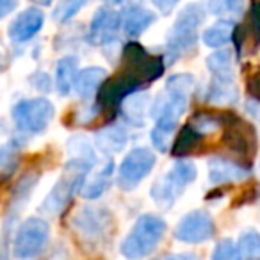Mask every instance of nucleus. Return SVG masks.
Masks as SVG:
<instances>
[{
    "label": "nucleus",
    "mask_w": 260,
    "mask_h": 260,
    "mask_svg": "<svg viewBox=\"0 0 260 260\" xmlns=\"http://www.w3.org/2000/svg\"><path fill=\"white\" fill-rule=\"evenodd\" d=\"M126 145V132L121 126H107L96 134V146L105 153H118Z\"/></svg>",
    "instance_id": "23"
},
{
    "label": "nucleus",
    "mask_w": 260,
    "mask_h": 260,
    "mask_svg": "<svg viewBox=\"0 0 260 260\" xmlns=\"http://www.w3.org/2000/svg\"><path fill=\"white\" fill-rule=\"evenodd\" d=\"M216 234V224L210 214L205 210H194L189 212L180 219V223L175 228V237L187 244H202Z\"/></svg>",
    "instance_id": "13"
},
{
    "label": "nucleus",
    "mask_w": 260,
    "mask_h": 260,
    "mask_svg": "<svg viewBox=\"0 0 260 260\" xmlns=\"http://www.w3.org/2000/svg\"><path fill=\"white\" fill-rule=\"evenodd\" d=\"M112 170H114V164L109 162L107 166H105V170H102L100 173L93 178V180L87 182V184L84 185V196L89 198V200H93V198H98V196L104 194L105 189H107L109 184H111Z\"/></svg>",
    "instance_id": "26"
},
{
    "label": "nucleus",
    "mask_w": 260,
    "mask_h": 260,
    "mask_svg": "<svg viewBox=\"0 0 260 260\" xmlns=\"http://www.w3.org/2000/svg\"><path fill=\"white\" fill-rule=\"evenodd\" d=\"M249 177L248 168L237 164L234 160L216 157L209 162V178L214 185L232 184V182H241Z\"/></svg>",
    "instance_id": "17"
},
{
    "label": "nucleus",
    "mask_w": 260,
    "mask_h": 260,
    "mask_svg": "<svg viewBox=\"0 0 260 260\" xmlns=\"http://www.w3.org/2000/svg\"><path fill=\"white\" fill-rule=\"evenodd\" d=\"M155 260H198L192 253H178V255H164Z\"/></svg>",
    "instance_id": "35"
},
{
    "label": "nucleus",
    "mask_w": 260,
    "mask_h": 260,
    "mask_svg": "<svg viewBox=\"0 0 260 260\" xmlns=\"http://www.w3.org/2000/svg\"><path fill=\"white\" fill-rule=\"evenodd\" d=\"M251 40L255 48L260 47V2H253L249 6L248 16H246V22L242 25L235 27L234 40L237 45V52L242 50V45L244 41Z\"/></svg>",
    "instance_id": "19"
},
{
    "label": "nucleus",
    "mask_w": 260,
    "mask_h": 260,
    "mask_svg": "<svg viewBox=\"0 0 260 260\" xmlns=\"http://www.w3.org/2000/svg\"><path fill=\"white\" fill-rule=\"evenodd\" d=\"M237 248L241 260H260V234L255 230L242 232Z\"/></svg>",
    "instance_id": "25"
},
{
    "label": "nucleus",
    "mask_w": 260,
    "mask_h": 260,
    "mask_svg": "<svg viewBox=\"0 0 260 260\" xmlns=\"http://www.w3.org/2000/svg\"><path fill=\"white\" fill-rule=\"evenodd\" d=\"M79 77V59L73 55H66L55 66V87L61 94H68L72 87H75Z\"/></svg>",
    "instance_id": "21"
},
{
    "label": "nucleus",
    "mask_w": 260,
    "mask_h": 260,
    "mask_svg": "<svg viewBox=\"0 0 260 260\" xmlns=\"http://www.w3.org/2000/svg\"><path fill=\"white\" fill-rule=\"evenodd\" d=\"M203 136L198 128H196L192 123L182 126L180 132H178L177 139L173 143V148H171V155L173 157H187L189 153H192L202 143Z\"/></svg>",
    "instance_id": "22"
},
{
    "label": "nucleus",
    "mask_w": 260,
    "mask_h": 260,
    "mask_svg": "<svg viewBox=\"0 0 260 260\" xmlns=\"http://www.w3.org/2000/svg\"><path fill=\"white\" fill-rule=\"evenodd\" d=\"M119 27H121V11H116L109 6H102L91 20L87 41L91 45L111 43L116 38Z\"/></svg>",
    "instance_id": "14"
},
{
    "label": "nucleus",
    "mask_w": 260,
    "mask_h": 260,
    "mask_svg": "<svg viewBox=\"0 0 260 260\" xmlns=\"http://www.w3.org/2000/svg\"><path fill=\"white\" fill-rule=\"evenodd\" d=\"M9 162H11L13 170H15L16 164H18V150L13 145H6L4 148H2V171H4L6 177L9 175Z\"/></svg>",
    "instance_id": "32"
},
{
    "label": "nucleus",
    "mask_w": 260,
    "mask_h": 260,
    "mask_svg": "<svg viewBox=\"0 0 260 260\" xmlns=\"http://www.w3.org/2000/svg\"><path fill=\"white\" fill-rule=\"evenodd\" d=\"M48 237H50V228L47 221L41 217H29L16 232L13 241V255L20 260L34 258L43 251Z\"/></svg>",
    "instance_id": "8"
},
{
    "label": "nucleus",
    "mask_w": 260,
    "mask_h": 260,
    "mask_svg": "<svg viewBox=\"0 0 260 260\" xmlns=\"http://www.w3.org/2000/svg\"><path fill=\"white\" fill-rule=\"evenodd\" d=\"M212 260H241L239 248L230 239H224V241L217 242L216 249L212 253Z\"/></svg>",
    "instance_id": "30"
},
{
    "label": "nucleus",
    "mask_w": 260,
    "mask_h": 260,
    "mask_svg": "<svg viewBox=\"0 0 260 260\" xmlns=\"http://www.w3.org/2000/svg\"><path fill=\"white\" fill-rule=\"evenodd\" d=\"M45 23L43 11L38 8H29L23 13H20L15 18V22L9 27V38L16 43H23L34 38Z\"/></svg>",
    "instance_id": "15"
},
{
    "label": "nucleus",
    "mask_w": 260,
    "mask_h": 260,
    "mask_svg": "<svg viewBox=\"0 0 260 260\" xmlns=\"http://www.w3.org/2000/svg\"><path fill=\"white\" fill-rule=\"evenodd\" d=\"M223 141L230 152L246 157V159L255 155L258 148V138H256L255 128L235 114H226Z\"/></svg>",
    "instance_id": "10"
},
{
    "label": "nucleus",
    "mask_w": 260,
    "mask_h": 260,
    "mask_svg": "<svg viewBox=\"0 0 260 260\" xmlns=\"http://www.w3.org/2000/svg\"><path fill=\"white\" fill-rule=\"evenodd\" d=\"M157 16L141 4H128L121 11V27L128 38H138L155 22Z\"/></svg>",
    "instance_id": "16"
},
{
    "label": "nucleus",
    "mask_w": 260,
    "mask_h": 260,
    "mask_svg": "<svg viewBox=\"0 0 260 260\" xmlns=\"http://www.w3.org/2000/svg\"><path fill=\"white\" fill-rule=\"evenodd\" d=\"M207 66H209L212 75H223V73H234L232 70V54L228 50L214 52L209 59H207Z\"/></svg>",
    "instance_id": "28"
},
{
    "label": "nucleus",
    "mask_w": 260,
    "mask_h": 260,
    "mask_svg": "<svg viewBox=\"0 0 260 260\" xmlns=\"http://www.w3.org/2000/svg\"><path fill=\"white\" fill-rule=\"evenodd\" d=\"M207 102L216 105H228L235 104L239 98L237 87H235L234 73H226V75H212V82L207 87L205 94Z\"/></svg>",
    "instance_id": "18"
},
{
    "label": "nucleus",
    "mask_w": 260,
    "mask_h": 260,
    "mask_svg": "<svg viewBox=\"0 0 260 260\" xmlns=\"http://www.w3.org/2000/svg\"><path fill=\"white\" fill-rule=\"evenodd\" d=\"M155 155L148 148H134L123 159L118 173V184L123 189H134L145 180L155 166Z\"/></svg>",
    "instance_id": "12"
},
{
    "label": "nucleus",
    "mask_w": 260,
    "mask_h": 260,
    "mask_svg": "<svg viewBox=\"0 0 260 260\" xmlns=\"http://www.w3.org/2000/svg\"><path fill=\"white\" fill-rule=\"evenodd\" d=\"M16 2H8V0H0V16H8L9 9H15Z\"/></svg>",
    "instance_id": "36"
},
{
    "label": "nucleus",
    "mask_w": 260,
    "mask_h": 260,
    "mask_svg": "<svg viewBox=\"0 0 260 260\" xmlns=\"http://www.w3.org/2000/svg\"><path fill=\"white\" fill-rule=\"evenodd\" d=\"M105 80H107V72L104 68L91 66V68H86L79 73L73 89H75V93L80 98H89L93 93L100 91V87L104 86Z\"/></svg>",
    "instance_id": "20"
},
{
    "label": "nucleus",
    "mask_w": 260,
    "mask_h": 260,
    "mask_svg": "<svg viewBox=\"0 0 260 260\" xmlns=\"http://www.w3.org/2000/svg\"><path fill=\"white\" fill-rule=\"evenodd\" d=\"M86 6V2H62V4H57L54 13V18L57 22H68L70 18L77 15L79 9H82Z\"/></svg>",
    "instance_id": "31"
},
{
    "label": "nucleus",
    "mask_w": 260,
    "mask_h": 260,
    "mask_svg": "<svg viewBox=\"0 0 260 260\" xmlns=\"http://www.w3.org/2000/svg\"><path fill=\"white\" fill-rule=\"evenodd\" d=\"M143 84L136 80L134 77L126 75L123 72L116 73L114 77L105 80L104 86L98 91V111H116L126 98L136 94V91Z\"/></svg>",
    "instance_id": "11"
},
{
    "label": "nucleus",
    "mask_w": 260,
    "mask_h": 260,
    "mask_svg": "<svg viewBox=\"0 0 260 260\" xmlns=\"http://www.w3.org/2000/svg\"><path fill=\"white\" fill-rule=\"evenodd\" d=\"M70 152H72L73 159H84L93 164L96 162L94 152L91 150V146L87 145V141L84 138H73L72 141H70Z\"/></svg>",
    "instance_id": "29"
},
{
    "label": "nucleus",
    "mask_w": 260,
    "mask_h": 260,
    "mask_svg": "<svg viewBox=\"0 0 260 260\" xmlns=\"http://www.w3.org/2000/svg\"><path fill=\"white\" fill-rule=\"evenodd\" d=\"M166 234V223L159 216L145 214L136 221L134 228L121 242V253L128 260H139L148 256L159 246Z\"/></svg>",
    "instance_id": "4"
},
{
    "label": "nucleus",
    "mask_w": 260,
    "mask_h": 260,
    "mask_svg": "<svg viewBox=\"0 0 260 260\" xmlns=\"http://www.w3.org/2000/svg\"><path fill=\"white\" fill-rule=\"evenodd\" d=\"M93 168V162L84 159H72L62 170V175L55 187L50 191L47 200L41 205V210L47 214H59L66 209L70 200L86 185V177Z\"/></svg>",
    "instance_id": "3"
},
{
    "label": "nucleus",
    "mask_w": 260,
    "mask_h": 260,
    "mask_svg": "<svg viewBox=\"0 0 260 260\" xmlns=\"http://www.w3.org/2000/svg\"><path fill=\"white\" fill-rule=\"evenodd\" d=\"M249 91H251L253 96H256V100L260 102V72H256L255 77L249 80Z\"/></svg>",
    "instance_id": "34"
},
{
    "label": "nucleus",
    "mask_w": 260,
    "mask_h": 260,
    "mask_svg": "<svg viewBox=\"0 0 260 260\" xmlns=\"http://www.w3.org/2000/svg\"><path fill=\"white\" fill-rule=\"evenodd\" d=\"M194 89V77L189 73L173 75L166 84V89L155 98L152 105V116L155 118V128L152 130V143L159 152H166L171 134L184 116L189 98Z\"/></svg>",
    "instance_id": "1"
},
{
    "label": "nucleus",
    "mask_w": 260,
    "mask_h": 260,
    "mask_svg": "<svg viewBox=\"0 0 260 260\" xmlns=\"http://www.w3.org/2000/svg\"><path fill=\"white\" fill-rule=\"evenodd\" d=\"M72 224L82 241L89 244H98L104 239H107L109 232L112 230V217L105 209L84 207L75 214Z\"/></svg>",
    "instance_id": "9"
},
{
    "label": "nucleus",
    "mask_w": 260,
    "mask_h": 260,
    "mask_svg": "<svg viewBox=\"0 0 260 260\" xmlns=\"http://www.w3.org/2000/svg\"><path fill=\"white\" fill-rule=\"evenodd\" d=\"M55 109L47 98L22 100L13 107V121L23 134H41L54 119Z\"/></svg>",
    "instance_id": "7"
},
{
    "label": "nucleus",
    "mask_w": 260,
    "mask_h": 260,
    "mask_svg": "<svg viewBox=\"0 0 260 260\" xmlns=\"http://www.w3.org/2000/svg\"><path fill=\"white\" fill-rule=\"evenodd\" d=\"M196 178V166L191 160H178L166 175L159 178L152 187V198L157 205L171 207L182 192L187 189V185Z\"/></svg>",
    "instance_id": "5"
},
{
    "label": "nucleus",
    "mask_w": 260,
    "mask_h": 260,
    "mask_svg": "<svg viewBox=\"0 0 260 260\" xmlns=\"http://www.w3.org/2000/svg\"><path fill=\"white\" fill-rule=\"evenodd\" d=\"M119 72L134 77L136 80H139L145 86V84L153 82V80H157L162 75L164 61L159 55L148 54V50L145 47L132 41V43H126L125 48H123L121 68H119Z\"/></svg>",
    "instance_id": "6"
},
{
    "label": "nucleus",
    "mask_w": 260,
    "mask_h": 260,
    "mask_svg": "<svg viewBox=\"0 0 260 260\" xmlns=\"http://www.w3.org/2000/svg\"><path fill=\"white\" fill-rule=\"evenodd\" d=\"M205 20V9L200 4H187L175 20L166 40V52L170 62L191 52L198 43V29Z\"/></svg>",
    "instance_id": "2"
},
{
    "label": "nucleus",
    "mask_w": 260,
    "mask_h": 260,
    "mask_svg": "<svg viewBox=\"0 0 260 260\" xmlns=\"http://www.w3.org/2000/svg\"><path fill=\"white\" fill-rule=\"evenodd\" d=\"M125 102V114L128 118V121H132L134 125H143L145 123L146 94H132Z\"/></svg>",
    "instance_id": "27"
},
{
    "label": "nucleus",
    "mask_w": 260,
    "mask_h": 260,
    "mask_svg": "<svg viewBox=\"0 0 260 260\" xmlns=\"http://www.w3.org/2000/svg\"><path fill=\"white\" fill-rule=\"evenodd\" d=\"M235 25L230 20H219L203 32V43L210 48H219L234 40Z\"/></svg>",
    "instance_id": "24"
},
{
    "label": "nucleus",
    "mask_w": 260,
    "mask_h": 260,
    "mask_svg": "<svg viewBox=\"0 0 260 260\" xmlns=\"http://www.w3.org/2000/svg\"><path fill=\"white\" fill-rule=\"evenodd\" d=\"M209 8L212 9L214 13H217V15H224V13L239 11V9L242 8V4H239V2H212Z\"/></svg>",
    "instance_id": "33"
}]
</instances>
